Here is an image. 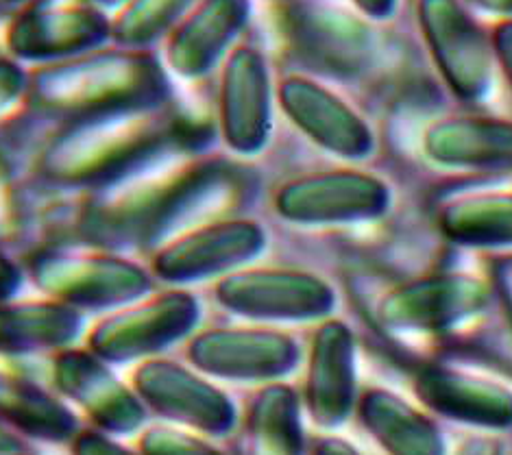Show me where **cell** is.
Here are the masks:
<instances>
[{
  "label": "cell",
  "mask_w": 512,
  "mask_h": 455,
  "mask_svg": "<svg viewBox=\"0 0 512 455\" xmlns=\"http://www.w3.org/2000/svg\"><path fill=\"white\" fill-rule=\"evenodd\" d=\"M356 412L388 455H445V440L432 416L395 390H364Z\"/></svg>",
  "instance_id": "23"
},
{
  "label": "cell",
  "mask_w": 512,
  "mask_h": 455,
  "mask_svg": "<svg viewBox=\"0 0 512 455\" xmlns=\"http://www.w3.org/2000/svg\"><path fill=\"white\" fill-rule=\"evenodd\" d=\"M29 3V0H0V5H24Z\"/></svg>",
  "instance_id": "37"
},
{
  "label": "cell",
  "mask_w": 512,
  "mask_h": 455,
  "mask_svg": "<svg viewBox=\"0 0 512 455\" xmlns=\"http://www.w3.org/2000/svg\"><path fill=\"white\" fill-rule=\"evenodd\" d=\"M199 318L201 303L190 290L181 286L151 290L94 323L85 336V347L109 364L144 362L188 340Z\"/></svg>",
  "instance_id": "6"
},
{
  "label": "cell",
  "mask_w": 512,
  "mask_h": 455,
  "mask_svg": "<svg viewBox=\"0 0 512 455\" xmlns=\"http://www.w3.org/2000/svg\"><path fill=\"white\" fill-rule=\"evenodd\" d=\"M358 340L353 329L329 316L303 353L301 405L319 427H340L360 401Z\"/></svg>",
  "instance_id": "13"
},
{
  "label": "cell",
  "mask_w": 512,
  "mask_h": 455,
  "mask_svg": "<svg viewBox=\"0 0 512 455\" xmlns=\"http://www.w3.org/2000/svg\"><path fill=\"white\" fill-rule=\"evenodd\" d=\"M22 284V270L0 251V301L11 299Z\"/></svg>",
  "instance_id": "32"
},
{
  "label": "cell",
  "mask_w": 512,
  "mask_h": 455,
  "mask_svg": "<svg viewBox=\"0 0 512 455\" xmlns=\"http://www.w3.org/2000/svg\"><path fill=\"white\" fill-rule=\"evenodd\" d=\"M421 153L451 172L512 170V120L482 114L443 116L425 127Z\"/></svg>",
  "instance_id": "19"
},
{
  "label": "cell",
  "mask_w": 512,
  "mask_h": 455,
  "mask_svg": "<svg viewBox=\"0 0 512 455\" xmlns=\"http://www.w3.org/2000/svg\"><path fill=\"white\" fill-rule=\"evenodd\" d=\"M441 236L462 249L512 253V190H469L436 205Z\"/></svg>",
  "instance_id": "22"
},
{
  "label": "cell",
  "mask_w": 512,
  "mask_h": 455,
  "mask_svg": "<svg viewBox=\"0 0 512 455\" xmlns=\"http://www.w3.org/2000/svg\"><path fill=\"white\" fill-rule=\"evenodd\" d=\"M83 331V312L55 299L0 301V358L57 353L72 347Z\"/></svg>",
  "instance_id": "21"
},
{
  "label": "cell",
  "mask_w": 512,
  "mask_h": 455,
  "mask_svg": "<svg viewBox=\"0 0 512 455\" xmlns=\"http://www.w3.org/2000/svg\"><path fill=\"white\" fill-rule=\"evenodd\" d=\"M284 3H286V0H284Z\"/></svg>",
  "instance_id": "38"
},
{
  "label": "cell",
  "mask_w": 512,
  "mask_h": 455,
  "mask_svg": "<svg viewBox=\"0 0 512 455\" xmlns=\"http://www.w3.org/2000/svg\"><path fill=\"white\" fill-rule=\"evenodd\" d=\"M467 5L484 11V14H493L497 18H512V0H465Z\"/></svg>",
  "instance_id": "34"
},
{
  "label": "cell",
  "mask_w": 512,
  "mask_h": 455,
  "mask_svg": "<svg viewBox=\"0 0 512 455\" xmlns=\"http://www.w3.org/2000/svg\"><path fill=\"white\" fill-rule=\"evenodd\" d=\"M491 38H493L497 70L502 72L512 92V18L499 20L495 24V29L491 31Z\"/></svg>",
  "instance_id": "30"
},
{
  "label": "cell",
  "mask_w": 512,
  "mask_h": 455,
  "mask_svg": "<svg viewBox=\"0 0 512 455\" xmlns=\"http://www.w3.org/2000/svg\"><path fill=\"white\" fill-rule=\"evenodd\" d=\"M127 3V0H90V5H94V7H99V9H103L105 14L109 9L112 11H118L120 7H123Z\"/></svg>",
  "instance_id": "36"
},
{
  "label": "cell",
  "mask_w": 512,
  "mask_h": 455,
  "mask_svg": "<svg viewBox=\"0 0 512 455\" xmlns=\"http://www.w3.org/2000/svg\"><path fill=\"white\" fill-rule=\"evenodd\" d=\"M144 449L151 455H218L173 429H153L144 436Z\"/></svg>",
  "instance_id": "29"
},
{
  "label": "cell",
  "mask_w": 512,
  "mask_h": 455,
  "mask_svg": "<svg viewBox=\"0 0 512 455\" xmlns=\"http://www.w3.org/2000/svg\"><path fill=\"white\" fill-rule=\"evenodd\" d=\"M27 277L42 292L79 312H112L153 290L149 266L109 249H48L33 255Z\"/></svg>",
  "instance_id": "4"
},
{
  "label": "cell",
  "mask_w": 512,
  "mask_h": 455,
  "mask_svg": "<svg viewBox=\"0 0 512 455\" xmlns=\"http://www.w3.org/2000/svg\"><path fill=\"white\" fill-rule=\"evenodd\" d=\"M131 388L144 408L203 432L221 434L236 421L234 401L227 392L190 364L160 355L138 362L131 375Z\"/></svg>",
  "instance_id": "16"
},
{
  "label": "cell",
  "mask_w": 512,
  "mask_h": 455,
  "mask_svg": "<svg viewBox=\"0 0 512 455\" xmlns=\"http://www.w3.org/2000/svg\"><path fill=\"white\" fill-rule=\"evenodd\" d=\"M0 416L42 436H64L75 427V416L62 401L5 368H0Z\"/></svg>",
  "instance_id": "25"
},
{
  "label": "cell",
  "mask_w": 512,
  "mask_h": 455,
  "mask_svg": "<svg viewBox=\"0 0 512 455\" xmlns=\"http://www.w3.org/2000/svg\"><path fill=\"white\" fill-rule=\"evenodd\" d=\"M288 24L297 46L319 64L336 72L367 68L375 38L362 18L327 5H297Z\"/></svg>",
  "instance_id": "20"
},
{
  "label": "cell",
  "mask_w": 512,
  "mask_h": 455,
  "mask_svg": "<svg viewBox=\"0 0 512 455\" xmlns=\"http://www.w3.org/2000/svg\"><path fill=\"white\" fill-rule=\"evenodd\" d=\"M29 88V70H24L20 61L11 57H0V118H5L11 109L24 103Z\"/></svg>",
  "instance_id": "27"
},
{
  "label": "cell",
  "mask_w": 512,
  "mask_h": 455,
  "mask_svg": "<svg viewBox=\"0 0 512 455\" xmlns=\"http://www.w3.org/2000/svg\"><path fill=\"white\" fill-rule=\"evenodd\" d=\"M18 227V194L9 159L0 149V242L14 236Z\"/></svg>",
  "instance_id": "28"
},
{
  "label": "cell",
  "mask_w": 512,
  "mask_h": 455,
  "mask_svg": "<svg viewBox=\"0 0 512 455\" xmlns=\"http://www.w3.org/2000/svg\"><path fill=\"white\" fill-rule=\"evenodd\" d=\"M316 455H356V451L349 449L347 445H343L340 440H325Z\"/></svg>",
  "instance_id": "35"
},
{
  "label": "cell",
  "mask_w": 512,
  "mask_h": 455,
  "mask_svg": "<svg viewBox=\"0 0 512 455\" xmlns=\"http://www.w3.org/2000/svg\"><path fill=\"white\" fill-rule=\"evenodd\" d=\"M197 0H127L112 18V44L149 51L166 40Z\"/></svg>",
  "instance_id": "26"
},
{
  "label": "cell",
  "mask_w": 512,
  "mask_h": 455,
  "mask_svg": "<svg viewBox=\"0 0 512 455\" xmlns=\"http://www.w3.org/2000/svg\"><path fill=\"white\" fill-rule=\"evenodd\" d=\"M493 297L491 279L467 270H441L388 288L375 301L373 318L393 338H436L478 321Z\"/></svg>",
  "instance_id": "3"
},
{
  "label": "cell",
  "mask_w": 512,
  "mask_h": 455,
  "mask_svg": "<svg viewBox=\"0 0 512 455\" xmlns=\"http://www.w3.org/2000/svg\"><path fill=\"white\" fill-rule=\"evenodd\" d=\"M251 18V0H197L164 40L166 70L201 79L221 68Z\"/></svg>",
  "instance_id": "18"
},
{
  "label": "cell",
  "mask_w": 512,
  "mask_h": 455,
  "mask_svg": "<svg viewBox=\"0 0 512 455\" xmlns=\"http://www.w3.org/2000/svg\"><path fill=\"white\" fill-rule=\"evenodd\" d=\"M367 20H386L397 11L399 0H351Z\"/></svg>",
  "instance_id": "33"
},
{
  "label": "cell",
  "mask_w": 512,
  "mask_h": 455,
  "mask_svg": "<svg viewBox=\"0 0 512 455\" xmlns=\"http://www.w3.org/2000/svg\"><path fill=\"white\" fill-rule=\"evenodd\" d=\"M493 290L504 305V312L508 316V323L512 329V253L499 257L493 264V277H491Z\"/></svg>",
  "instance_id": "31"
},
{
  "label": "cell",
  "mask_w": 512,
  "mask_h": 455,
  "mask_svg": "<svg viewBox=\"0 0 512 455\" xmlns=\"http://www.w3.org/2000/svg\"><path fill=\"white\" fill-rule=\"evenodd\" d=\"M277 105L306 138L345 162H362L375 151V131L356 107L308 75L277 81Z\"/></svg>",
  "instance_id": "12"
},
{
  "label": "cell",
  "mask_w": 512,
  "mask_h": 455,
  "mask_svg": "<svg viewBox=\"0 0 512 455\" xmlns=\"http://www.w3.org/2000/svg\"><path fill=\"white\" fill-rule=\"evenodd\" d=\"M186 362L199 373L236 384L284 381L303 364L301 342L273 325H225L194 331Z\"/></svg>",
  "instance_id": "8"
},
{
  "label": "cell",
  "mask_w": 512,
  "mask_h": 455,
  "mask_svg": "<svg viewBox=\"0 0 512 455\" xmlns=\"http://www.w3.org/2000/svg\"><path fill=\"white\" fill-rule=\"evenodd\" d=\"M112 42V18L94 5H31L9 22L5 44L20 64H55Z\"/></svg>",
  "instance_id": "14"
},
{
  "label": "cell",
  "mask_w": 512,
  "mask_h": 455,
  "mask_svg": "<svg viewBox=\"0 0 512 455\" xmlns=\"http://www.w3.org/2000/svg\"><path fill=\"white\" fill-rule=\"evenodd\" d=\"M414 395L430 412L462 425L512 429V384L502 375L456 362H430L412 379Z\"/></svg>",
  "instance_id": "15"
},
{
  "label": "cell",
  "mask_w": 512,
  "mask_h": 455,
  "mask_svg": "<svg viewBox=\"0 0 512 455\" xmlns=\"http://www.w3.org/2000/svg\"><path fill=\"white\" fill-rule=\"evenodd\" d=\"M393 190L375 172L329 168L284 181L273 194L275 214L297 227L373 223L388 214Z\"/></svg>",
  "instance_id": "7"
},
{
  "label": "cell",
  "mask_w": 512,
  "mask_h": 455,
  "mask_svg": "<svg viewBox=\"0 0 512 455\" xmlns=\"http://www.w3.org/2000/svg\"><path fill=\"white\" fill-rule=\"evenodd\" d=\"M216 303L260 325L321 323L334 314L338 294L321 275L284 266H242L214 284Z\"/></svg>",
  "instance_id": "5"
},
{
  "label": "cell",
  "mask_w": 512,
  "mask_h": 455,
  "mask_svg": "<svg viewBox=\"0 0 512 455\" xmlns=\"http://www.w3.org/2000/svg\"><path fill=\"white\" fill-rule=\"evenodd\" d=\"M277 83L266 55L253 44H236L218 75V133L231 153L253 157L264 151L273 131Z\"/></svg>",
  "instance_id": "11"
},
{
  "label": "cell",
  "mask_w": 512,
  "mask_h": 455,
  "mask_svg": "<svg viewBox=\"0 0 512 455\" xmlns=\"http://www.w3.org/2000/svg\"><path fill=\"white\" fill-rule=\"evenodd\" d=\"M181 129L164 107L125 109L64 122L38 159L40 177L59 188H105L177 151Z\"/></svg>",
  "instance_id": "1"
},
{
  "label": "cell",
  "mask_w": 512,
  "mask_h": 455,
  "mask_svg": "<svg viewBox=\"0 0 512 455\" xmlns=\"http://www.w3.org/2000/svg\"><path fill=\"white\" fill-rule=\"evenodd\" d=\"M266 244V231L258 220L231 214L179 231L157 244L149 268L155 279L168 286H190L249 266Z\"/></svg>",
  "instance_id": "9"
},
{
  "label": "cell",
  "mask_w": 512,
  "mask_h": 455,
  "mask_svg": "<svg viewBox=\"0 0 512 455\" xmlns=\"http://www.w3.org/2000/svg\"><path fill=\"white\" fill-rule=\"evenodd\" d=\"M301 397L286 381L264 384L249 408L251 455H301Z\"/></svg>",
  "instance_id": "24"
},
{
  "label": "cell",
  "mask_w": 512,
  "mask_h": 455,
  "mask_svg": "<svg viewBox=\"0 0 512 455\" xmlns=\"http://www.w3.org/2000/svg\"><path fill=\"white\" fill-rule=\"evenodd\" d=\"M417 22L430 57L449 92L480 103L493 90V38L465 0H417Z\"/></svg>",
  "instance_id": "10"
},
{
  "label": "cell",
  "mask_w": 512,
  "mask_h": 455,
  "mask_svg": "<svg viewBox=\"0 0 512 455\" xmlns=\"http://www.w3.org/2000/svg\"><path fill=\"white\" fill-rule=\"evenodd\" d=\"M112 364L88 347H68L53 353L51 381L55 390L75 403L92 421L116 432H131L144 418V403L131 384L116 377Z\"/></svg>",
  "instance_id": "17"
},
{
  "label": "cell",
  "mask_w": 512,
  "mask_h": 455,
  "mask_svg": "<svg viewBox=\"0 0 512 455\" xmlns=\"http://www.w3.org/2000/svg\"><path fill=\"white\" fill-rule=\"evenodd\" d=\"M168 96V70L160 59L151 51L114 44L31 68L24 101L33 112L70 122L125 109L164 107Z\"/></svg>",
  "instance_id": "2"
}]
</instances>
